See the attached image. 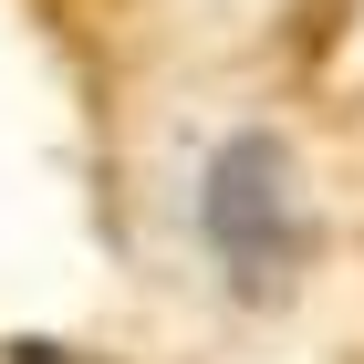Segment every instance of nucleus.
<instances>
[{
    "label": "nucleus",
    "mask_w": 364,
    "mask_h": 364,
    "mask_svg": "<svg viewBox=\"0 0 364 364\" xmlns=\"http://www.w3.org/2000/svg\"><path fill=\"white\" fill-rule=\"evenodd\" d=\"M198 219H208L219 260L240 271V291H271V281L302 260V188H291V156H281L271 136L219 146V167H208V198H198Z\"/></svg>",
    "instance_id": "f257e3e1"
}]
</instances>
